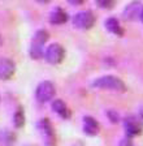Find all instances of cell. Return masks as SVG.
Wrapping results in <instances>:
<instances>
[{"label": "cell", "instance_id": "cell-1", "mask_svg": "<svg viewBox=\"0 0 143 146\" xmlns=\"http://www.w3.org/2000/svg\"><path fill=\"white\" fill-rule=\"evenodd\" d=\"M92 86L98 89H105V90H115V91H125L126 85L122 80L116 76H103L96 78L92 82Z\"/></svg>", "mask_w": 143, "mask_h": 146}, {"label": "cell", "instance_id": "cell-2", "mask_svg": "<svg viewBox=\"0 0 143 146\" xmlns=\"http://www.w3.org/2000/svg\"><path fill=\"white\" fill-rule=\"evenodd\" d=\"M65 56V50L64 47L59 43H52L47 47V50L44 51V59L47 63L49 64H60L61 61L64 60Z\"/></svg>", "mask_w": 143, "mask_h": 146}, {"label": "cell", "instance_id": "cell-3", "mask_svg": "<svg viewBox=\"0 0 143 146\" xmlns=\"http://www.w3.org/2000/svg\"><path fill=\"white\" fill-rule=\"evenodd\" d=\"M95 24V16L90 11H83V12H78L73 17V25L77 29L81 30H88L91 29Z\"/></svg>", "mask_w": 143, "mask_h": 146}, {"label": "cell", "instance_id": "cell-4", "mask_svg": "<svg viewBox=\"0 0 143 146\" xmlns=\"http://www.w3.org/2000/svg\"><path fill=\"white\" fill-rule=\"evenodd\" d=\"M56 89L55 85L49 81H43L38 85L37 90H35V97L39 100L40 103H44V102H48L52 98L55 97Z\"/></svg>", "mask_w": 143, "mask_h": 146}, {"label": "cell", "instance_id": "cell-5", "mask_svg": "<svg viewBox=\"0 0 143 146\" xmlns=\"http://www.w3.org/2000/svg\"><path fill=\"white\" fill-rule=\"evenodd\" d=\"M38 129L40 131V134H42L43 141H44V145L55 146L56 136H55V132H53V128H52L49 120H47V119L40 120L39 124H38Z\"/></svg>", "mask_w": 143, "mask_h": 146}, {"label": "cell", "instance_id": "cell-6", "mask_svg": "<svg viewBox=\"0 0 143 146\" xmlns=\"http://www.w3.org/2000/svg\"><path fill=\"white\" fill-rule=\"evenodd\" d=\"M124 127H125V131H126L128 136H130V137L140 134L143 129L142 121L138 117H135V116H128V117L125 119Z\"/></svg>", "mask_w": 143, "mask_h": 146}, {"label": "cell", "instance_id": "cell-7", "mask_svg": "<svg viewBox=\"0 0 143 146\" xmlns=\"http://www.w3.org/2000/svg\"><path fill=\"white\" fill-rule=\"evenodd\" d=\"M16 72V65L11 59H0V80H9Z\"/></svg>", "mask_w": 143, "mask_h": 146}, {"label": "cell", "instance_id": "cell-8", "mask_svg": "<svg viewBox=\"0 0 143 146\" xmlns=\"http://www.w3.org/2000/svg\"><path fill=\"white\" fill-rule=\"evenodd\" d=\"M142 9H143V5L139 3V1H133V3H130L124 11L125 20H128V21H134V20L139 18Z\"/></svg>", "mask_w": 143, "mask_h": 146}, {"label": "cell", "instance_id": "cell-9", "mask_svg": "<svg viewBox=\"0 0 143 146\" xmlns=\"http://www.w3.org/2000/svg\"><path fill=\"white\" fill-rule=\"evenodd\" d=\"M83 131L87 136H95L99 132V124L92 116L83 117Z\"/></svg>", "mask_w": 143, "mask_h": 146}, {"label": "cell", "instance_id": "cell-10", "mask_svg": "<svg viewBox=\"0 0 143 146\" xmlns=\"http://www.w3.org/2000/svg\"><path fill=\"white\" fill-rule=\"evenodd\" d=\"M49 21L53 25H61L68 21V15L63 8H55L49 15Z\"/></svg>", "mask_w": 143, "mask_h": 146}, {"label": "cell", "instance_id": "cell-11", "mask_svg": "<svg viewBox=\"0 0 143 146\" xmlns=\"http://www.w3.org/2000/svg\"><path fill=\"white\" fill-rule=\"evenodd\" d=\"M52 110H53L59 116H61L63 119H69L70 117V111H69L68 106L65 104V102L63 99L53 100V103H52Z\"/></svg>", "mask_w": 143, "mask_h": 146}, {"label": "cell", "instance_id": "cell-12", "mask_svg": "<svg viewBox=\"0 0 143 146\" xmlns=\"http://www.w3.org/2000/svg\"><path fill=\"white\" fill-rule=\"evenodd\" d=\"M105 27H107V30L108 31L116 34V35H122V34H124V30H122L121 25H120V22L117 21L115 17H111V18L105 21Z\"/></svg>", "mask_w": 143, "mask_h": 146}, {"label": "cell", "instance_id": "cell-13", "mask_svg": "<svg viewBox=\"0 0 143 146\" xmlns=\"http://www.w3.org/2000/svg\"><path fill=\"white\" fill-rule=\"evenodd\" d=\"M16 141V134L11 131H1L0 132V143L3 146H12Z\"/></svg>", "mask_w": 143, "mask_h": 146}, {"label": "cell", "instance_id": "cell-14", "mask_svg": "<svg viewBox=\"0 0 143 146\" xmlns=\"http://www.w3.org/2000/svg\"><path fill=\"white\" fill-rule=\"evenodd\" d=\"M48 33H47L46 30H38L37 33L34 34L33 36V43L31 44L34 46H39V47H43L44 46V43L47 42V39H48Z\"/></svg>", "mask_w": 143, "mask_h": 146}, {"label": "cell", "instance_id": "cell-15", "mask_svg": "<svg viewBox=\"0 0 143 146\" xmlns=\"http://www.w3.org/2000/svg\"><path fill=\"white\" fill-rule=\"evenodd\" d=\"M13 123H14L16 128H22L25 124V113L22 107H18L17 111L14 112V116H13Z\"/></svg>", "mask_w": 143, "mask_h": 146}, {"label": "cell", "instance_id": "cell-16", "mask_svg": "<svg viewBox=\"0 0 143 146\" xmlns=\"http://www.w3.org/2000/svg\"><path fill=\"white\" fill-rule=\"evenodd\" d=\"M42 55H43V47H38V46H34L31 44L30 47V56L33 59H40L42 58Z\"/></svg>", "mask_w": 143, "mask_h": 146}, {"label": "cell", "instance_id": "cell-17", "mask_svg": "<svg viewBox=\"0 0 143 146\" xmlns=\"http://www.w3.org/2000/svg\"><path fill=\"white\" fill-rule=\"evenodd\" d=\"M113 1L115 0H96V4L100 8H111L113 5Z\"/></svg>", "mask_w": 143, "mask_h": 146}, {"label": "cell", "instance_id": "cell-18", "mask_svg": "<svg viewBox=\"0 0 143 146\" xmlns=\"http://www.w3.org/2000/svg\"><path fill=\"white\" fill-rule=\"evenodd\" d=\"M115 113H116L115 111H108V116L112 119V121H113V123H117V117H116Z\"/></svg>", "mask_w": 143, "mask_h": 146}, {"label": "cell", "instance_id": "cell-19", "mask_svg": "<svg viewBox=\"0 0 143 146\" xmlns=\"http://www.w3.org/2000/svg\"><path fill=\"white\" fill-rule=\"evenodd\" d=\"M70 4H73V5H81V4L85 1V0H68Z\"/></svg>", "mask_w": 143, "mask_h": 146}, {"label": "cell", "instance_id": "cell-20", "mask_svg": "<svg viewBox=\"0 0 143 146\" xmlns=\"http://www.w3.org/2000/svg\"><path fill=\"white\" fill-rule=\"evenodd\" d=\"M38 3H40V4H47V3H49L51 0H37Z\"/></svg>", "mask_w": 143, "mask_h": 146}, {"label": "cell", "instance_id": "cell-21", "mask_svg": "<svg viewBox=\"0 0 143 146\" xmlns=\"http://www.w3.org/2000/svg\"><path fill=\"white\" fill-rule=\"evenodd\" d=\"M139 113H140V116L143 117V106H140V107H139Z\"/></svg>", "mask_w": 143, "mask_h": 146}, {"label": "cell", "instance_id": "cell-22", "mask_svg": "<svg viewBox=\"0 0 143 146\" xmlns=\"http://www.w3.org/2000/svg\"><path fill=\"white\" fill-rule=\"evenodd\" d=\"M139 18L142 20V22H143V9H142V12H140V16H139Z\"/></svg>", "mask_w": 143, "mask_h": 146}, {"label": "cell", "instance_id": "cell-23", "mask_svg": "<svg viewBox=\"0 0 143 146\" xmlns=\"http://www.w3.org/2000/svg\"><path fill=\"white\" fill-rule=\"evenodd\" d=\"M1 43H3V39H1V35H0V46H1Z\"/></svg>", "mask_w": 143, "mask_h": 146}]
</instances>
